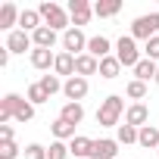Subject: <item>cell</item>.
Returning <instances> with one entry per match:
<instances>
[{
    "label": "cell",
    "instance_id": "28",
    "mask_svg": "<svg viewBox=\"0 0 159 159\" xmlns=\"http://www.w3.org/2000/svg\"><path fill=\"white\" fill-rule=\"evenodd\" d=\"M44 91H47V97H53L56 91H62V84H59V75H41V81H38Z\"/></svg>",
    "mask_w": 159,
    "mask_h": 159
},
{
    "label": "cell",
    "instance_id": "13",
    "mask_svg": "<svg viewBox=\"0 0 159 159\" xmlns=\"http://www.w3.org/2000/svg\"><path fill=\"white\" fill-rule=\"evenodd\" d=\"M88 53H91L94 59H106V56H112V44H109V38H103V34L91 38V41H88Z\"/></svg>",
    "mask_w": 159,
    "mask_h": 159
},
{
    "label": "cell",
    "instance_id": "6",
    "mask_svg": "<svg viewBox=\"0 0 159 159\" xmlns=\"http://www.w3.org/2000/svg\"><path fill=\"white\" fill-rule=\"evenodd\" d=\"M91 16H94V7L88 3V0H69V19H72V28L88 25Z\"/></svg>",
    "mask_w": 159,
    "mask_h": 159
},
{
    "label": "cell",
    "instance_id": "5",
    "mask_svg": "<svg viewBox=\"0 0 159 159\" xmlns=\"http://www.w3.org/2000/svg\"><path fill=\"white\" fill-rule=\"evenodd\" d=\"M88 41H91V38H84L81 28H69V31L62 34V47H66V53H72V56L88 53Z\"/></svg>",
    "mask_w": 159,
    "mask_h": 159
},
{
    "label": "cell",
    "instance_id": "25",
    "mask_svg": "<svg viewBox=\"0 0 159 159\" xmlns=\"http://www.w3.org/2000/svg\"><path fill=\"white\" fill-rule=\"evenodd\" d=\"M50 131H53L56 140H72V137H75V125H69V122H62V119H56V122L50 125Z\"/></svg>",
    "mask_w": 159,
    "mask_h": 159
},
{
    "label": "cell",
    "instance_id": "19",
    "mask_svg": "<svg viewBox=\"0 0 159 159\" xmlns=\"http://www.w3.org/2000/svg\"><path fill=\"white\" fill-rule=\"evenodd\" d=\"M41 13L38 10H22V16H19V25H22V31H28V34H34L38 28H41Z\"/></svg>",
    "mask_w": 159,
    "mask_h": 159
},
{
    "label": "cell",
    "instance_id": "23",
    "mask_svg": "<svg viewBox=\"0 0 159 159\" xmlns=\"http://www.w3.org/2000/svg\"><path fill=\"white\" fill-rule=\"evenodd\" d=\"M53 72L56 75H75V56L72 53H56V62H53Z\"/></svg>",
    "mask_w": 159,
    "mask_h": 159
},
{
    "label": "cell",
    "instance_id": "9",
    "mask_svg": "<svg viewBox=\"0 0 159 159\" xmlns=\"http://www.w3.org/2000/svg\"><path fill=\"white\" fill-rule=\"evenodd\" d=\"M116 153H119V140H112V137H100V140H94L91 159H116Z\"/></svg>",
    "mask_w": 159,
    "mask_h": 159
},
{
    "label": "cell",
    "instance_id": "26",
    "mask_svg": "<svg viewBox=\"0 0 159 159\" xmlns=\"http://www.w3.org/2000/svg\"><path fill=\"white\" fill-rule=\"evenodd\" d=\"M25 97H28V103H31V106H41V103H47V100H50V97H47V91H44L38 81H34V84H28Z\"/></svg>",
    "mask_w": 159,
    "mask_h": 159
},
{
    "label": "cell",
    "instance_id": "31",
    "mask_svg": "<svg viewBox=\"0 0 159 159\" xmlns=\"http://www.w3.org/2000/svg\"><path fill=\"white\" fill-rule=\"evenodd\" d=\"M19 156V143L16 140H3L0 143V159H16Z\"/></svg>",
    "mask_w": 159,
    "mask_h": 159
},
{
    "label": "cell",
    "instance_id": "3",
    "mask_svg": "<svg viewBox=\"0 0 159 159\" xmlns=\"http://www.w3.org/2000/svg\"><path fill=\"white\" fill-rule=\"evenodd\" d=\"M156 31H159V13H147V16H137L131 22L134 41H150V38H156Z\"/></svg>",
    "mask_w": 159,
    "mask_h": 159
},
{
    "label": "cell",
    "instance_id": "16",
    "mask_svg": "<svg viewBox=\"0 0 159 159\" xmlns=\"http://www.w3.org/2000/svg\"><path fill=\"white\" fill-rule=\"evenodd\" d=\"M53 62H56V53H53V50H41V47H34V50H31V66H34V69L47 72Z\"/></svg>",
    "mask_w": 159,
    "mask_h": 159
},
{
    "label": "cell",
    "instance_id": "36",
    "mask_svg": "<svg viewBox=\"0 0 159 159\" xmlns=\"http://www.w3.org/2000/svg\"><path fill=\"white\" fill-rule=\"evenodd\" d=\"M7 62H10V50H7V47H0V66H7Z\"/></svg>",
    "mask_w": 159,
    "mask_h": 159
},
{
    "label": "cell",
    "instance_id": "24",
    "mask_svg": "<svg viewBox=\"0 0 159 159\" xmlns=\"http://www.w3.org/2000/svg\"><path fill=\"white\" fill-rule=\"evenodd\" d=\"M119 10H122L119 0H97V3H94V16H100V19H109V16H116Z\"/></svg>",
    "mask_w": 159,
    "mask_h": 159
},
{
    "label": "cell",
    "instance_id": "29",
    "mask_svg": "<svg viewBox=\"0 0 159 159\" xmlns=\"http://www.w3.org/2000/svg\"><path fill=\"white\" fill-rule=\"evenodd\" d=\"M125 94H128L131 100H137V103H140V100L147 97V84H143V81H137V78H134V81H128V88H125Z\"/></svg>",
    "mask_w": 159,
    "mask_h": 159
},
{
    "label": "cell",
    "instance_id": "35",
    "mask_svg": "<svg viewBox=\"0 0 159 159\" xmlns=\"http://www.w3.org/2000/svg\"><path fill=\"white\" fill-rule=\"evenodd\" d=\"M3 140H13V128L10 125H0V143Z\"/></svg>",
    "mask_w": 159,
    "mask_h": 159
},
{
    "label": "cell",
    "instance_id": "30",
    "mask_svg": "<svg viewBox=\"0 0 159 159\" xmlns=\"http://www.w3.org/2000/svg\"><path fill=\"white\" fill-rule=\"evenodd\" d=\"M69 156V143L66 140H53L50 150H47V159H66Z\"/></svg>",
    "mask_w": 159,
    "mask_h": 159
},
{
    "label": "cell",
    "instance_id": "18",
    "mask_svg": "<svg viewBox=\"0 0 159 159\" xmlns=\"http://www.w3.org/2000/svg\"><path fill=\"white\" fill-rule=\"evenodd\" d=\"M91 150H94V140L84 137V134H75V137L69 140V153H72V156H91Z\"/></svg>",
    "mask_w": 159,
    "mask_h": 159
},
{
    "label": "cell",
    "instance_id": "17",
    "mask_svg": "<svg viewBox=\"0 0 159 159\" xmlns=\"http://www.w3.org/2000/svg\"><path fill=\"white\" fill-rule=\"evenodd\" d=\"M59 119L69 122V125H81V119H84V106H81V103H66V106L59 109Z\"/></svg>",
    "mask_w": 159,
    "mask_h": 159
},
{
    "label": "cell",
    "instance_id": "37",
    "mask_svg": "<svg viewBox=\"0 0 159 159\" xmlns=\"http://www.w3.org/2000/svg\"><path fill=\"white\" fill-rule=\"evenodd\" d=\"M156 84H159V75H156Z\"/></svg>",
    "mask_w": 159,
    "mask_h": 159
},
{
    "label": "cell",
    "instance_id": "20",
    "mask_svg": "<svg viewBox=\"0 0 159 159\" xmlns=\"http://www.w3.org/2000/svg\"><path fill=\"white\" fill-rule=\"evenodd\" d=\"M137 143H140V147H147V150H159V128L143 125V128H140V134H137Z\"/></svg>",
    "mask_w": 159,
    "mask_h": 159
},
{
    "label": "cell",
    "instance_id": "1",
    "mask_svg": "<svg viewBox=\"0 0 159 159\" xmlns=\"http://www.w3.org/2000/svg\"><path fill=\"white\" fill-rule=\"evenodd\" d=\"M122 112H125V100H122L119 94H109V97L100 103V109H97V125H100V128H119Z\"/></svg>",
    "mask_w": 159,
    "mask_h": 159
},
{
    "label": "cell",
    "instance_id": "38",
    "mask_svg": "<svg viewBox=\"0 0 159 159\" xmlns=\"http://www.w3.org/2000/svg\"><path fill=\"white\" fill-rule=\"evenodd\" d=\"M156 153H159V150H156Z\"/></svg>",
    "mask_w": 159,
    "mask_h": 159
},
{
    "label": "cell",
    "instance_id": "4",
    "mask_svg": "<svg viewBox=\"0 0 159 159\" xmlns=\"http://www.w3.org/2000/svg\"><path fill=\"white\" fill-rule=\"evenodd\" d=\"M116 56H119V62L125 66V69H134L137 62H140V50H137V44H134V38L128 34H122L119 38V44H116Z\"/></svg>",
    "mask_w": 159,
    "mask_h": 159
},
{
    "label": "cell",
    "instance_id": "10",
    "mask_svg": "<svg viewBox=\"0 0 159 159\" xmlns=\"http://www.w3.org/2000/svg\"><path fill=\"white\" fill-rule=\"evenodd\" d=\"M19 106H22V97L19 94H7L3 100H0V125H7L10 119H16Z\"/></svg>",
    "mask_w": 159,
    "mask_h": 159
},
{
    "label": "cell",
    "instance_id": "12",
    "mask_svg": "<svg viewBox=\"0 0 159 159\" xmlns=\"http://www.w3.org/2000/svg\"><path fill=\"white\" fill-rule=\"evenodd\" d=\"M97 72H100V59H94L91 53H81V56H75V75L88 78V75H97Z\"/></svg>",
    "mask_w": 159,
    "mask_h": 159
},
{
    "label": "cell",
    "instance_id": "2",
    "mask_svg": "<svg viewBox=\"0 0 159 159\" xmlns=\"http://www.w3.org/2000/svg\"><path fill=\"white\" fill-rule=\"evenodd\" d=\"M38 13H41V19H44V25L47 28H53V31H69L72 25H69V10H62L59 3H53V0H44V3L38 7Z\"/></svg>",
    "mask_w": 159,
    "mask_h": 159
},
{
    "label": "cell",
    "instance_id": "22",
    "mask_svg": "<svg viewBox=\"0 0 159 159\" xmlns=\"http://www.w3.org/2000/svg\"><path fill=\"white\" fill-rule=\"evenodd\" d=\"M119 72H122V62H119V56H116V53H112V56H106V59H100V75L106 78V81L119 78Z\"/></svg>",
    "mask_w": 159,
    "mask_h": 159
},
{
    "label": "cell",
    "instance_id": "33",
    "mask_svg": "<svg viewBox=\"0 0 159 159\" xmlns=\"http://www.w3.org/2000/svg\"><path fill=\"white\" fill-rule=\"evenodd\" d=\"M143 53H147V59H153V62L159 59V34L147 41V47H143Z\"/></svg>",
    "mask_w": 159,
    "mask_h": 159
},
{
    "label": "cell",
    "instance_id": "8",
    "mask_svg": "<svg viewBox=\"0 0 159 159\" xmlns=\"http://www.w3.org/2000/svg\"><path fill=\"white\" fill-rule=\"evenodd\" d=\"M147 122H150V109H147L143 103H131V106L125 109V125H131V128L140 131Z\"/></svg>",
    "mask_w": 159,
    "mask_h": 159
},
{
    "label": "cell",
    "instance_id": "27",
    "mask_svg": "<svg viewBox=\"0 0 159 159\" xmlns=\"http://www.w3.org/2000/svg\"><path fill=\"white\" fill-rule=\"evenodd\" d=\"M137 128H131V125H119V131H116V140L119 143H137Z\"/></svg>",
    "mask_w": 159,
    "mask_h": 159
},
{
    "label": "cell",
    "instance_id": "21",
    "mask_svg": "<svg viewBox=\"0 0 159 159\" xmlns=\"http://www.w3.org/2000/svg\"><path fill=\"white\" fill-rule=\"evenodd\" d=\"M19 10H16V3H3V7H0V28H3V31H10L16 22H19Z\"/></svg>",
    "mask_w": 159,
    "mask_h": 159
},
{
    "label": "cell",
    "instance_id": "14",
    "mask_svg": "<svg viewBox=\"0 0 159 159\" xmlns=\"http://www.w3.org/2000/svg\"><path fill=\"white\" fill-rule=\"evenodd\" d=\"M156 75H159V66H156L153 59H147V56L134 66V78H137V81H143V84H147V81H156Z\"/></svg>",
    "mask_w": 159,
    "mask_h": 159
},
{
    "label": "cell",
    "instance_id": "15",
    "mask_svg": "<svg viewBox=\"0 0 159 159\" xmlns=\"http://www.w3.org/2000/svg\"><path fill=\"white\" fill-rule=\"evenodd\" d=\"M31 41H34V47H41V50H53V44H56V31L47 28V25H41V28L31 34Z\"/></svg>",
    "mask_w": 159,
    "mask_h": 159
},
{
    "label": "cell",
    "instance_id": "11",
    "mask_svg": "<svg viewBox=\"0 0 159 159\" xmlns=\"http://www.w3.org/2000/svg\"><path fill=\"white\" fill-rule=\"evenodd\" d=\"M31 44H34L31 34L22 31V28H19V31H10V38H7V50H10V53H25Z\"/></svg>",
    "mask_w": 159,
    "mask_h": 159
},
{
    "label": "cell",
    "instance_id": "7",
    "mask_svg": "<svg viewBox=\"0 0 159 159\" xmlns=\"http://www.w3.org/2000/svg\"><path fill=\"white\" fill-rule=\"evenodd\" d=\"M88 88H91V84H88V78H81V75H72L69 81L62 84V94L69 97V103H81V100L88 97Z\"/></svg>",
    "mask_w": 159,
    "mask_h": 159
},
{
    "label": "cell",
    "instance_id": "32",
    "mask_svg": "<svg viewBox=\"0 0 159 159\" xmlns=\"http://www.w3.org/2000/svg\"><path fill=\"white\" fill-rule=\"evenodd\" d=\"M34 119V106L28 103V100H22V106H19V112H16V122H31Z\"/></svg>",
    "mask_w": 159,
    "mask_h": 159
},
{
    "label": "cell",
    "instance_id": "34",
    "mask_svg": "<svg viewBox=\"0 0 159 159\" xmlns=\"http://www.w3.org/2000/svg\"><path fill=\"white\" fill-rule=\"evenodd\" d=\"M25 159H47V150L41 143H28L25 147Z\"/></svg>",
    "mask_w": 159,
    "mask_h": 159
}]
</instances>
